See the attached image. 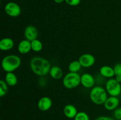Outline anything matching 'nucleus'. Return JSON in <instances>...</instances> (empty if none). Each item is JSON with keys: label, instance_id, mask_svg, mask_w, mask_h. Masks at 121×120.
I'll return each mask as SVG.
<instances>
[{"label": "nucleus", "instance_id": "1", "mask_svg": "<svg viewBox=\"0 0 121 120\" xmlns=\"http://www.w3.org/2000/svg\"><path fill=\"white\" fill-rule=\"evenodd\" d=\"M30 67L34 74L40 76L48 74L52 67L48 60L40 56L33 57L30 62Z\"/></svg>", "mask_w": 121, "mask_h": 120}, {"label": "nucleus", "instance_id": "2", "mask_svg": "<svg viewBox=\"0 0 121 120\" xmlns=\"http://www.w3.org/2000/svg\"><path fill=\"white\" fill-rule=\"evenodd\" d=\"M21 60L20 56L14 54L8 55L5 56L1 61L2 69L6 72L15 71L20 67Z\"/></svg>", "mask_w": 121, "mask_h": 120}, {"label": "nucleus", "instance_id": "3", "mask_svg": "<svg viewBox=\"0 0 121 120\" xmlns=\"http://www.w3.org/2000/svg\"><path fill=\"white\" fill-rule=\"evenodd\" d=\"M89 97L93 104L101 105L104 104L108 96L105 88L101 86H95L91 89Z\"/></svg>", "mask_w": 121, "mask_h": 120}, {"label": "nucleus", "instance_id": "4", "mask_svg": "<svg viewBox=\"0 0 121 120\" xmlns=\"http://www.w3.org/2000/svg\"><path fill=\"white\" fill-rule=\"evenodd\" d=\"M62 82L64 87L67 89H74L80 84V75L79 73L69 72L65 75Z\"/></svg>", "mask_w": 121, "mask_h": 120}, {"label": "nucleus", "instance_id": "5", "mask_svg": "<svg viewBox=\"0 0 121 120\" xmlns=\"http://www.w3.org/2000/svg\"><path fill=\"white\" fill-rule=\"evenodd\" d=\"M105 89L110 96H118L121 94V85L115 78H110L105 84Z\"/></svg>", "mask_w": 121, "mask_h": 120}, {"label": "nucleus", "instance_id": "6", "mask_svg": "<svg viewBox=\"0 0 121 120\" xmlns=\"http://www.w3.org/2000/svg\"><path fill=\"white\" fill-rule=\"evenodd\" d=\"M4 11L6 14L11 17H17L21 14V9L16 2H9L5 5Z\"/></svg>", "mask_w": 121, "mask_h": 120}, {"label": "nucleus", "instance_id": "7", "mask_svg": "<svg viewBox=\"0 0 121 120\" xmlns=\"http://www.w3.org/2000/svg\"><path fill=\"white\" fill-rule=\"evenodd\" d=\"M79 61L82 67L89 68L94 65L96 60L95 58L92 54L86 53L80 55L79 58Z\"/></svg>", "mask_w": 121, "mask_h": 120}, {"label": "nucleus", "instance_id": "8", "mask_svg": "<svg viewBox=\"0 0 121 120\" xmlns=\"http://www.w3.org/2000/svg\"><path fill=\"white\" fill-rule=\"evenodd\" d=\"M80 84L86 88H92L95 84V79L89 73H84L80 76Z\"/></svg>", "mask_w": 121, "mask_h": 120}, {"label": "nucleus", "instance_id": "9", "mask_svg": "<svg viewBox=\"0 0 121 120\" xmlns=\"http://www.w3.org/2000/svg\"><path fill=\"white\" fill-rule=\"evenodd\" d=\"M119 102L120 101L118 96H110L106 99L104 105L106 110L114 111L119 107Z\"/></svg>", "mask_w": 121, "mask_h": 120}, {"label": "nucleus", "instance_id": "10", "mask_svg": "<svg viewBox=\"0 0 121 120\" xmlns=\"http://www.w3.org/2000/svg\"><path fill=\"white\" fill-rule=\"evenodd\" d=\"M24 34L26 40L32 41L35 39H37L39 32L37 28L35 27L33 25H28L25 28Z\"/></svg>", "mask_w": 121, "mask_h": 120}, {"label": "nucleus", "instance_id": "11", "mask_svg": "<svg viewBox=\"0 0 121 120\" xmlns=\"http://www.w3.org/2000/svg\"><path fill=\"white\" fill-rule=\"evenodd\" d=\"M53 102L52 99L48 96H43L37 102V107L41 111H47L52 107Z\"/></svg>", "mask_w": 121, "mask_h": 120}, {"label": "nucleus", "instance_id": "12", "mask_svg": "<svg viewBox=\"0 0 121 120\" xmlns=\"http://www.w3.org/2000/svg\"><path fill=\"white\" fill-rule=\"evenodd\" d=\"M31 50V41L26 40H22L18 45V51L21 54H27Z\"/></svg>", "mask_w": 121, "mask_h": 120}, {"label": "nucleus", "instance_id": "13", "mask_svg": "<svg viewBox=\"0 0 121 120\" xmlns=\"http://www.w3.org/2000/svg\"><path fill=\"white\" fill-rule=\"evenodd\" d=\"M78 111L76 107L72 104H67L63 108L64 115L69 119H74Z\"/></svg>", "mask_w": 121, "mask_h": 120}, {"label": "nucleus", "instance_id": "14", "mask_svg": "<svg viewBox=\"0 0 121 120\" xmlns=\"http://www.w3.org/2000/svg\"><path fill=\"white\" fill-rule=\"evenodd\" d=\"M14 46V42L10 38H4L0 40V50L6 51L11 49Z\"/></svg>", "mask_w": 121, "mask_h": 120}, {"label": "nucleus", "instance_id": "15", "mask_svg": "<svg viewBox=\"0 0 121 120\" xmlns=\"http://www.w3.org/2000/svg\"><path fill=\"white\" fill-rule=\"evenodd\" d=\"M100 74L104 78H112L115 76V72L113 68L108 65H104L100 68L99 70Z\"/></svg>", "mask_w": 121, "mask_h": 120}, {"label": "nucleus", "instance_id": "16", "mask_svg": "<svg viewBox=\"0 0 121 120\" xmlns=\"http://www.w3.org/2000/svg\"><path fill=\"white\" fill-rule=\"evenodd\" d=\"M49 74L52 78L54 80H60L63 76V71L60 67L54 65L51 67Z\"/></svg>", "mask_w": 121, "mask_h": 120}, {"label": "nucleus", "instance_id": "17", "mask_svg": "<svg viewBox=\"0 0 121 120\" xmlns=\"http://www.w3.org/2000/svg\"><path fill=\"white\" fill-rule=\"evenodd\" d=\"M5 81L8 85L13 87L16 85L18 82L17 76L13 72H7L5 76Z\"/></svg>", "mask_w": 121, "mask_h": 120}, {"label": "nucleus", "instance_id": "18", "mask_svg": "<svg viewBox=\"0 0 121 120\" xmlns=\"http://www.w3.org/2000/svg\"><path fill=\"white\" fill-rule=\"evenodd\" d=\"M82 65L78 61H73L69 64L68 69L70 72H76L78 73V72L80 71L82 68Z\"/></svg>", "mask_w": 121, "mask_h": 120}, {"label": "nucleus", "instance_id": "19", "mask_svg": "<svg viewBox=\"0 0 121 120\" xmlns=\"http://www.w3.org/2000/svg\"><path fill=\"white\" fill-rule=\"evenodd\" d=\"M31 50L35 52H40L43 49V44L41 41L38 39L31 41Z\"/></svg>", "mask_w": 121, "mask_h": 120}, {"label": "nucleus", "instance_id": "20", "mask_svg": "<svg viewBox=\"0 0 121 120\" xmlns=\"http://www.w3.org/2000/svg\"><path fill=\"white\" fill-rule=\"evenodd\" d=\"M115 80L119 82H121V63H118L113 67Z\"/></svg>", "mask_w": 121, "mask_h": 120}, {"label": "nucleus", "instance_id": "21", "mask_svg": "<svg viewBox=\"0 0 121 120\" xmlns=\"http://www.w3.org/2000/svg\"><path fill=\"white\" fill-rule=\"evenodd\" d=\"M8 86L5 81L0 80V97L5 96L7 94L8 90Z\"/></svg>", "mask_w": 121, "mask_h": 120}, {"label": "nucleus", "instance_id": "22", "mask_svg": "<svg viewBox=\"0 0 121 120\" xmlns=\"http://www.w3.org/2000/svg\"><path fill=\"white\" fill-rule=\"evenodd\" d=\"M74 120H90V118L87 113L84 111H80L78 112L74 118Z\"/></svg>", "mask_w": 121, "mask_h": 120}, {"label": "nucleus", "instance_id": "23", "mask_svg": "<svg viewBox=\"0 0 121 120\" xmlns=\"http://www.w3.org/2000/svg\"><path fill=\"white\" fill-rule=\"evenodd\" d=\"M113 116L116 120H121V107H118L113 112Z\"/></svg>", "mask_w": 121, "mask_h": 120}, {"label": "nucleus", "instance_id": "24", "mask_svg": "<svg viewBox=\"0 0 121 120\" xmlns=\"http://www.w3.org/2000/svg\"><path fill=\"white\" fill-rule=\"evenodd\" d=\"M65 2L69 5L74 7L80 4L81 0H65Z\"/></svg>", "mask_w": 121, "mask_h": 120}, {"label": "nucleus", "instance_id": "25", "mask_svg": "<svg viewBox=\"0 0 121 120\" xmlns=\"http://www.w3.org/2000/svg\"><path fill=\"white\" fill-rule=\"evenodd\" d=\"M95 120H115L112 118L108 116H100L97 117Z\"/></svg>", "mask_w": 121, "mask_h": 120}, {"label": "nucleus", "instance_id": "26", "mask_svg": "<svg viewBox=\"0 0 121 120\" xmlns=\"http://www.w3.org/2000/svg\"><path fill=\"white\" fill-rule=\"evenodd\" d=\"M54 1L56 4H61L64 1H65V0H54Z\"/></svg>", "mask_w": 121, "mask_h": 120}, {"label": "nucleus", "instance_id": "27", "mask_svg": "<svg viewBox=\"0 0 121 120\" xmlns=\"http://www.w3.org/2000/svg\"></svg>", "mask_w": 121, "mask_h": 120}, {"label": "nucleus", "instance_id": "28", "mask_svg": "<svg viewBox=\"0 0 121 120\" xmlns=\"http://www.w3.org/2000/svg\"><path fill=\"white\" fill-rule=\"evenodd\" d=\"M0 106H1V102H0Z\"/></svg>", "mask_w": 121, "mask_h": 120}, {"label": "nucleus", "instance_id": "29", "mask_svg": "<svg viewBox=\"0 0 121 120\" xmlns=\"http://www.w3.org/2000/svg\"><path fill=\"white\" fill-rule=\"evenodd\" d=\"M0 4H1V1H0Z\"/></svg>", "mask_w": 121, "mask_h": 120}, {"label": "nucleus", "instance_id": "30", "mask_svg": "<svg viewBox=\"0 0 121 120\" xmlns=\"http://www.w3.org/2000/svg\"></svg>", "mask_w": 121, "mask_h": 120}]
</instances>
